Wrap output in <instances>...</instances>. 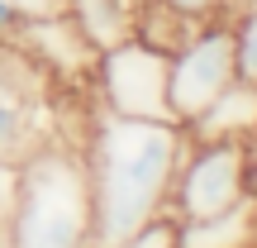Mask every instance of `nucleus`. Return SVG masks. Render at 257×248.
I'll list each match as a JSON object with an SVG mask.
<instances>
[{
  "label": "nucleus",
  "instance_id": "423d86ee",
  "mask_svg": "<svg viewBox=\"0 0 257 248\" xmlns=\"http://www.w3.org/2000/svg\"><path fill=\"white\" fill-rule=\"evenodd\" d=\"M48 81L53 76L19 43H0V162H24L34 148L53 143L48 129Z\"/></svg>",
  "mask_w": 257,
  "mask_h": 248
},
{
  "label": "nucleus",
  "instance_id": "0eeeda50",
  "mask_svg": "<svg viewBox=\"0 0 257 248\" xmlns=\"http://www.w3.org/2000/svg\"><path fill=\"white\" fill-rule=\"evenodd\" d=\"M19 48L43 67L53 81H67V86H91V72H95V48L86 43V34L72 24V15H38V19H24L19 24Z\"/></svg>",
  "mask_w": 257,
  "mask_h": 248
},
{
  "label": "nucleus",
  "instance_id": "6e6552de",
  "mask_svg": "<svg viewBox=\"0 0 257 248\" xmlns=\"http://www.w3.org/2000/svg\"><path fill=\"white\" fill-rule=\"evenodd\" d=\"M176 248H257V196H238L210 220L176 224Z\"/></svg>",
  "mask_w": 257,
  "mask_h": 248
},
{
  "label": "nucleus",
  "instance_id": "2eb2a0df",
  "mask_svg": "<svg viewBox=\"0 0 257 248\" xmlns=\"http://www.w3.org/2000/svg\"><path fill=\"white\" fill-rule=\"evenodd\" d=\"M24 10L15 5V0H0V43H15L19 38V24H24Z\"/></svg>",
  "mask_w": 257,
  "mask_h": 248
},
{
  "label": "nucleus",
  "instance_id": "9d476101",
  "mask_svg": "<svg viewBox=\"0 0 257 248\" xmlns=\"http://www.w3.org/2000/svg\"><path fill=\"white\" fill-rule=\"evenodd\" d=\"M62 10L72 15V24L86 34L95 53L134 38V15H138L134 0H62Z\"/></svg>",
  "mask_w": 257,
  "mask_h": 248
},
{
  "label": "nucleus",
  "instance_id": "ddd939ff",
  "mask_svg": "<svg viewBox=\"0 0 257 248\" xmlns=\"http://www.w3.org/2000/svg\"><path fill=\"white\" fill-rule=\"evenodd\" d=\"M15 191H19V167L0 162V248H10V224H15Z\"/></svg>",
  "mask_w": 257,
  "mask_h": 248
},
{
  "label": "nucleus",
  "instance_id": "f3484780",
  "mask_svg": "<svg viewBox=\"0 0 257 248\" xmlns=\"http://www.w3.org/2000/svg\"><path fill=\"white\" fill-rule=\"evenodd\" d=\"M134 5H143V0H134Z\"/></svg>",
  "mask_w": 257,
  "mask_h": 248
},
{
  "label": "nucleus",
  "instance_id": "f8f14e48",
  "mask_svg": "<svg viewBox=\"0 0 257 248\" xmlns=\"http://www.w3.org/2000/svg\"><path fill=\"white\" fill-rule=\"evenodd\" d=\"M119 248H176V220L172 215H157V220H148L143 229H134Z\"/></svg>",
  "mask_w": 257,
  "mask_h": 248
},
{
  "label": "nucleus",
  "instance_id": "7ed1b4c3",
  "mask_svg": "<svg viewBox=\"0 0 257 248\" xmlns=\"http://www.w3.org/2000/svg\"><path fill=\"white\" fill-rule=\"evenodd\" d=\"M167 72H172V57L167 53L148 48L143 38H124V43L105 48L95 57L91 91L100 101V110L124 115V120H172Z\"/></svg>",
  "mask_w": 257,
  "mask_h": 248
},
{
  "label": "nucleus",
  "instance_id": "39448f33",
  "mask_svg": "<svg viewBox=\"0 0 257 248\" xmlns=\"http://www.w3.org/2000/svg\"><path fill=\"white\" fill-rule=\"evenodd\" d=\"M238 81V62H233V24L214 19L186 48L172 53V72H167V96H172V120L191 124L219 101L229 86Z\"/></svg>",
  "mask_w": 257,
  "mask_h": 248
},
{
  "label": "nucleus",
  "instance_id": "f257e3e1",
  "mask_svg": "<svg viewBox=\"0 0 257 248\" xmlns=\"http://www.w3.org/2000/svg\"><path fill=\"white\" fill-rule=\"evenodd\" d=\"M81 148L95 205L91 248H119L134 229L167 215L176 167L191 138L172 120H124V115L95 110Z\"/></svg>",
  "mask_w": 257,
  "mask_h": 248
},
{
  "label": "nucleus",
  "instance_id": "4468645a",
  "mask_svg": "<svg viewBox=\"0 0 257 248\" xmlns=\"http://www.w3.org/2000/svg\"><path fill=\"white\" fill-rule=\"evenodd\" d=\"M172 10H181V15H191V19H224V15H238L248 0H167Z\"/></svg>",
  "mask_w": 257,
  "mask_h": 248
},
{
  "label": "nucleus",
  "instance_id": "dca6fc26",
  "mask_svg": "<svg viewBox=\"0 0 257 248\" xmlns=\"http://www.w3.org/2000/svg\"><path fill=\"white\" fill-rule=\"evenodd\" d=\"M248 191L257 196V134L248 138Z\"/></svg>",
  "mask_w": 257,
  "mask_h": 248
},
{
  "label": "nucleus",
  "instance_id": "9b49d317",
  "mask_svg": "<svg viewBox=\"0 0 257 248\" xmlns=\"http://www.w3.org/2000/svg\"><path fill=\"white\" fill-rule=\"evenodd\" d=\"M233 62H238V81L257 86V5H243L233 19Z\"/></svg>",
  "mask_w": 257,
  "mask_h": 248
},
{
  "label": "nucleus",
  "instance_id": "20e7f679",
  "mask_svg": "<svg viewBox=\"0 0 257 248\" xmlns=\"http://www.w3.org/2000/svg\"><path fill=\"white\" fill-rule=\"evenodd\" d=\"M238 196H248V143H238V138L191 143L186 157H181V167H176L167 215H172L176 224L210 220V215L229 210Z\"/></svg>",
  "mask_w": 257,
  "mask_h": 248
},
{
  "label": "nucleus",
  "instance_id": "1a4fd4ad",
  "mask_svg": "<svg viewBox=\"0 0 257 248\" xmlns=\"http://www.w3.org/2000/svg\"><path fill=\"white\" fill-rule=\"evenodd\" d=\"M252 134H257V86H248V81H233L200 120L186 124V138L191 143H219V138L248 143Z\"/></svg>",
  "mask_w": 257,
  "mask_h": 248
},
{
  "label": "nucleus",
  "instance_id": "f03ea898",
  "mask_svg": "<svg viewBox=\"0 0 257 248\" xmlns=\"http://www.w3.org/2000/svg\"><path fill=\"white\" fill-rule=\"evenodd\" d=\"M91 229L95 205L86 148L62 143V138L34 148L19 162L10 248H91Z\"/></svg>",
  "mask_w": 257,
  "mask_h": 248
}]
</instances>
